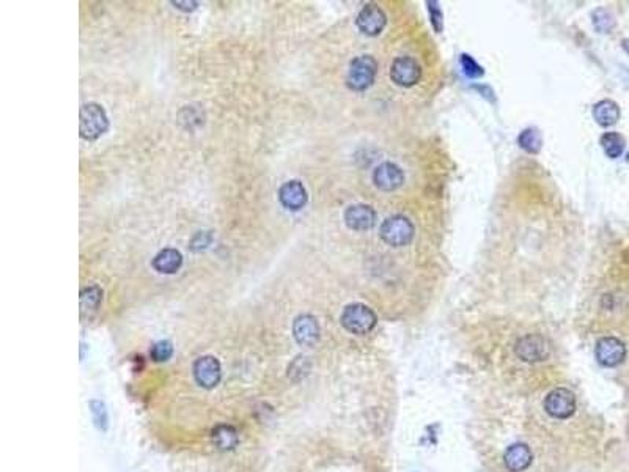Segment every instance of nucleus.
Segmentation results:
<instances>
[{
    "label": "nucleus",
    "mask_w": 629,
    "mask_h": 472,
    "mask_svg": "<svg viewBox=\"0 0 629 472\" xmlns=\"http://www.w3.org/2000/svg\"><path fill=\"white\" fill-rule=\"evenodd\" d=\"M405 173L397 164L382 163L373 172V183L381 191L392 192L403 184Z\"/></svg>",
    "instance_id": "obj_12"
},
{
    "label": "nucleus",
    "mask_w": 629,
    "mask_h": 472,
    "mask_svg": "<svg viewBox=\"0 0 629 472\" xmlns=\"http://www.w3.org/2000/svg\"><path fill=\"white\" fill-rule=\"evenodd\" d=\"M175 8L183 10V11H194L198 6V2H172Z\"/></svg>",
    "instance_id": "obj_30"
},
{
    "label": "nucleus",
    "mask_w": 629,
    "mask_h": 472,
    "mask_svg": "<svg viewBox=\"0 0 629 472\" xmlns=\"http://www.w3.org/2000/svg\"><path fill=\"white\" fill-rule=\"evenodd\" d=\"M310 370V362L306 356H297L288 367V377L295 381L306 378Z\"/></svg>",
    "instance_id": "obj_22"
},
{
    "label": "nucleus",
    "mask_w": 629,
    "mask_h": 472,
    "mask_svg": "<svg viewBox=\"0 0 629 472\" xmlns=\"http://www.w3.org/2000/svg\"><path fill=\"white\" fill-rule=\"evenodd\" d=\"M376 73H378V62L372 55H359L349 63L346 74V86L353 92H364L372 87Z\"/></svg>",
    "instance_id": "obj_3"
},
{
    "label": "nucleus",
    "mask_w": 629,
    "mask_h": 472,
    "mask_svg": "<svg viewBox=\"0 0 629 472\" xmlns=\"http://www.w3.org/2000/svg\"><path fill=\"white\" fill-rule=\"evenodd\" d=\"M595 356L601 365L617 367L626 359V346L617 337H602L595 346Z\"/></svg>",
    "instance_id": "obj_7"
},
{
    "label": "nucleus",
    "mask_w": 629,
    "mask_h": 472,
    "mask_svg": "<svg viewBox=\"0 0 629 472\" xmlns=\"http://www.w3.org/2000/svg\"><path fill=\"white\" fill-rule=\"evenodd\" d=\"M211 241H212L211 231H198V234L192 238V241H191V249H192L194 252L203 250V249L208 248V245L211 244Z\"/></svg>",
    "instance_id": "obj_27"
},
{
    "label": "nucleus",
    "mask_w": 629,
    "mask_h": 472,
    "mask_svg": "<svg viewBox=\"0 0 629 472\" xmlns=\"http://www.w3.org/2000/svg\"><path fill=\"white\" fill-rule=\"evenodd\" d=\"M593 25L595 29L601 32V34H606V32H611L615 25L614 16L604 8H598L593 13Z\"/></svg>",
    "instance_id": "obj_23"
},
{
    "label": "nucleus",
    "mask_w": 629,
    "mask_h": 472,
    "mask_svg": "<svg viewBox=\"0 0 629 472\" xmlns=\"http://www.w3.org/2000/svg\"><path fill=\"white\" fill-rule=\"evenodd\" d=\"M81 137L83 140L93 142L100 139L102 134L107 133L109 129V117L104 111V107L98 102H87L81 107Z\"/></svg>",
    "instance_id": "obj_1"
},
{
    "label": "nucleus",
    "mask_w": 629,
    "mask_h": 472,
    "mask_svg": "<svg viewBox=\"0 0 629 472\" xmlns=\"http://www.w3.org/2000/svg\"><path fill=\"white\" fill-rule=\"evenodd\" d=\"M421 69L412 57H398L391 67V79L400 87H412L420 81Z\"/></svg>",
    "instance_id": "obj_9"
},
{
    "label": "nucleus",
    "mask_w": 629,
    "mask_h": 472,
    "mask_svg": "<svg viewBox=\"0 0 629 472\" xmlns=\"http://www.w3.org/2000/svg\"><path fill=\"white\" fill-rule=\"evenodd\" d=\"M102 301V290L96 285L86 287L81 292V313L82 316H92L100 309Z\"/></svg>",
    "instance_id": "obj_18"
},
{
    "label": "nucleus",
    "mask_w": 629,
    "mask_h": 472,
    "mask_svg": "<svg viewBox=\"0 0 629 472\" xmlns=\"http://www.w3.org/2000/svg\"><path fill=\"white\" fill-rule=\"evenodd\" d=\"M544 410L554 419L571 417L576 411V398L573 392H569L565 387L550 391L544 400Z\"/></svg>",
    "instance_id": "obj_6"
},
{
    "label": "nucleus",
    "mask_w": 629,
    "mask_h": 472,
    "mask_svg": "<svg viewBox=\"0 0 629 472\" xmlns=\"http://www.w3.org/2000/svg\"><path fill=\"white\" fill-rule=\"evenodd\" d=\"M461 67H463V69H464V74L468 76V77H472V79H475V77H482L483 76V68L480 67V65L472 59L471 55H461Z\"/></svg>",
    "instance_id": "obj_26"
},
{
    "label": "nucleus",
    "mask_w": 629,
    "mask_h": 472,
    "mask_svg": "<svg viewBox=\"0 0 629 472\" xmlns=\"http://www.w3.org/2000/svg\"><path fill=\"white\" fill-rule=\"evenodd\" d=\"M503 460L505 466L511 472H522L530 466L534 455L525 444H513L505 452Z\"/></svg>",
    "instance_id": "obj_15"
},
{
    "label": "nucleus",
    "mask_w": 629,
    "mask_h": 472,
    "mask_svg": "<svg viewBox=\"0 0 629 472\" xmlns=\"http://www.w3.org/2000/svg\"><path fill=\"white\" fill-rule=\"evenodd\" d=\"M194 378L205 389L216 387L220 378H222L220 362L212 356H203V358L197 359L196 364H194Z\"/></svg>",
    "instance_id": "obj_10"
},
{
    "label": "nucleus",
    "mask_w": 629,
    "mask_h": 472,
    "mask_svg": "<svg viewBox=\"0 0 629 472\" xmlns=\"http://www.w3.org/2000/svg\"><path fill=\"white\" fill-rule=\"evenodd\" d=\"M212 441L220 450H231L239 443L238 431L231 425H219L212 430Z\"/></svg>",
    "instance_id": "obj_19"
},
{
    "label": "nucleus",
    "mask_w": 629,
    "mask_h": 472,
    "mask_svg": "<svg viewBox=\"0 0 629 472\" xmlns=\"http://www.w3.org/2000/svg\"><path fill=\"white\" fill-rule=\"evenodd\" d=\"M293 335L301 346H315L320 340V325L312 315H299L293 323Z\"/></svg>",
    "instance_id": "obj_14"
},
{
    "label": "nucleus",
    "mask_w": 629,
    "mask_h": 472,
    "mask_svg": "<svg viewBox=\"0 0 629 472\" xmlns=\"http://www.w3.org/2000/svg\"><path fill=\"white\" fill-rule=\"evenodd\" d=\"M387 24V16L382 11L381 6L376 4H368L364 8L359 11L358 18H356V25L364 35L376 36L384 30Z\"/></svg>",
    "instance_id": "obj_8"
},
{
    "label": "nucleus",
    "mask_w": 629,
    "mask_h": 472,
    "mask_svg": "<svg viewBox=\"0 0 629 472\" xmlns=\"http://www.w3.org/2000/svg\"><path fill=\"white\" fill-rule=\"evenodd\" d=\"M414 234H416L414 224L410 219L401 215L387 217L386 221L382 222L379 231L382 241L392 245V248H403V245L411 244V241L414 239Z\"/></svg>",
    "instance_id": "obj_4"
},
{
    "label": "nucleus",
    "mask_w": 629,
    "mask_h": 472,
    "mask_svg": "<svg viewBox=\"0 0 629 472\" xmlns=\"http://www.w3.org/2000/svg\"><path fill=\"white\" fill-rule=\"evenodd\" d=\"M341 326L346 329L348 332L356 335H365L376 326V313L365 304L356 302L349 304L343 309L341 313Z\"/></svg>",
    "instance_id": "obj_2"
},
{
    "label": "nucleus",
    "mask_w": 629,
    "mask_h": 472,
    "mask_svg": "<svg viewBox=\"0 0 629 472\" xmlns=\"http://www.w3.org/2000/svg\"><path fill=\"white\" fill-rule=\"evenodd\" d=\"M92 411L95 416V422L98 424V426H101L102 430H106L107 426V412L104 410V405L101 402H92Z\"/></svg>",
    "instance_id": "obj_29"
},
{
    "label": "nucleus",
    "mask_w": 629,
    "mask_h": 472,
    "mask_svg": "<svg viewBox=\"0 0 629 472\" xmlns=\"http://www.w3.org/2000/svg\"><path fill=\"white\" fill-rule=\"evenodd\" d=\"M428 8H430V16H431V24L436 32L442 30V11L439 8L438 2H428Z\"/></svg>",
    "instance_id": "obj_28"
},
{
    "label": "nucleus",
    "mask_w": 629,
    "mask_h": 472,
    "mask_svg": "<svg viewBox=\"0 0 629 472\" xmlns=\"http://www.w3.org/2000/svg\"><path fill=\"white\" fill-rule=\"evenodd\" d=\"M601 147L611 159H617L625 151V139L618 133H606L601 135Z\"/></svg>",
    "instance_id": "obj_20"
},
{
    "label": "nucleus",
    "mask_w": 629,
    "mask_h": 472,
    "mask_svg": "<svg viewBox=\"0 0 629 472\" xmlns=\"http://www.w3.org/2000/svg\"><path fill=\"white\" fill-rule=\"evenodd\" d=\"M620 107L612 100H601L593 106V119L602 128L614 126L620 120Z\"/></svg>",
    "instance_id": "obj_17"
},
{
    "label": "nucleus",
    "mask_w": 629,
    "mask_h": 472,
    "mask_svg": "<svg viewBox=\"0 0 629 472\" xmlns=\"http://www.w3.org/2000/svg\"><path fill=\"white\" fill-rule=\"evenodd\" d=\"M150 354H151V359L154 362H165V360H168V359L172 358L173 346H172L170 342L161 340V342H158V344H154L151 346Z\"/></svg>",
    "instance_id": "obj_25"
},
{
    "label": "nucleus",
    "mask_w": 629,
    "mask_h": 472,
    "mask_svg": "<svg viewBox=\"0 0 629 472\" xmlns=\"http://www.w3.org/2000/svg\"><path fill=\"white\" fill-rule=\"evenodd\" d=\"M518 144H520V147L524 151L536 154L541 150V145H543L541 134L535 128L524 129V131L520 134V137H518Z\"/></svg>",
    "instance_id": "obj_21"
},
{
    "label": "nucleus",
    "mask_w": 629,
    "mask_h": 472,
    "mask_svg": "<svg viewBox=\"0 0 629 472\" xmlns=\"http://www.w3.org/2000/svg\"><path fill=\"white\" fill-rule=\"evenodd\" d=\"M180 121H187L189 126H200L203 123V111L200 109V106H184L183 111L180 112Z\"/></svg>",
    "instance_id": "obj_24"
},
{
    "label": "nucleus",
    "mask_w": 629,
    "mask_h": 472,
    "mask_svg": "<svg viewBox=\"0 0 629 472\" xmlns=\"http://www.w3.org/2000/svg\"><path fill=\"white\" fill-rule=\"evenodd\" d=\"M309 194L301 181L291 180L283 183L278 189V202L290 211H299L307 205Z\"/></svg>",
    "instance_id": "obj_11"
},
{
    "label": "nucleus",
    "mask_w": 629,
    "mask_h": 472,
    "mask_svg": "<svg viewBox=\"0 0 629 472\" xmlns=\"http://www.w3.org/2000/svg\"><path fill=\"white\" fill-rule=\"evenodd\" d=\"M151 264L161 274H175L181 268V264H183V255L177 249H162L153 258Z\"/></svg>",
    "instance_id": "obj_16"
},
{
    "label": "nucleus",
    "mask_w": 629,
    "mask_h": 472,
    "mask_svg": "<svg viewBox=\"0 0 629 472\" xmlns=\"http://www.w3.org/2000/svg\"><path fill=\"white\" fill-rule=\"evenodd\" d=\"M515 353L521 360L535 364L549 358L550 345L540 334H527L516 342Z\"/></svg>",
    "instance_id": "obj_5"
},
{
    "label": "nucleus",
    "mask_w": 629,
    "mask_h": 472,
    "mask_svg": "<svg viewBox=\"0 0 629 472\" xmlns=\"http://www.w3.org/2000/svg\"><path fill=\"white\" fill-rule=\"evenodd\" d=\"M345 224L356 231H365L373 229L376 224V211L370 205L364 203L348 206L345 211Z\"/></svg>",
    "instance_id": "obj_13"
},
{
    "label": "nucleus",
    "mask_w": 629,
    "mask_h": 472,
    "mask_svg": "<svg viewBox=\"0 0 629 472\" xmlns=\"http://www.w3.org/2000/svg\"><path fill=\"white\" fill-rule=\"evenodd\" d=\"M621 46H623V49H625L626 53L629 54V38H626V40H623V43H621Z\"/></svg>",
    "instance_id": "obj_31"
}]
</instances>
